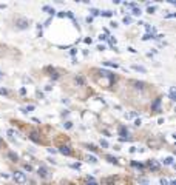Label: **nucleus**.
<instances>
[{
	"instance_id": "nucleus-1",
	"label": "nucleus",
	"mask_w": 176,
	"mask_h": 185,
	"mask_svg": "<svg viewBox=\"0 0 176 185\" xmlns=\"http://www.w3.org/2000/svg\"><path fill=\"white\" fill-rule=\"evenodd\" d=\"M13 179L17 184H20V185L26 184V174H25V173H22V171H14L13 173Z\"/></svg>"
},
{
	"instance_id": "nucleus-2",
	"label": "nucleus",
	"mask_w": 176,
	"mask_h": 185,
	"mask_svg": "<svg viewBox=\"0 0 176 185\" xmlns=\"http://www.w3.org/2000/svg\"><path fill=\"white\" fill-rule=\"evenodd\" d=\"M119 136H122L121 137V140L122 142H125V140H128V130H127V126H124V125H121L119 126Z\"/></svg>"
},
{
	"instance_id": "nucleus-3",
	"label": "nucleus",
	"mask_w": 176,
	"mask_h": 185,
	"mask_svg": "<svg viewBox=\"0 0 176 185\" xmlns=\"http://www.w3.org/2000/svg\"><path fill=\"white\" fill-rule=\"evenodd\" d=\"M16 25H17L19 30H26V28L29 26V20H26V19H19V20L16 22Z\"/></svg>"
},
{
	"instance_id": "nucleus-4",
	"label": "nucleus",
	"mask_w": 176,
	"mask_h": 185,
	"mask_svg": "<svg viewBox=\"0 0 176 185\" xmlns=\"http://www.w3.org/2000/svg\"><path fill=\"white\" fill-rule=\"evenodd\" d=\"M60 154H63V156H70L71 154V148H70L68 145H62V147H59V150H57Z\"/></svg>"
},
{
	"instance_id": "nucleus-5",
	"label": "nucleus",
	"mask_w": 176,
	"mask_h": 185,
	"mask_svg": "<svg viewBox=\"0 0 176 185\" xmlns=\"http://www.w3.org/2000/svg\"><path fill=\"white\" fill-rule=\"evenodd\" d=\"M148 167H150V170H153V171L159 170V164H158V160H155V159L148 160Z\"/></svg>"
},
{
	"instance_id": "nucleus-6",
	"label": "nucleus",
	"mask_w": 176,
	"mask_h": 185,
	"mask_svg": "<svg viewBox=\"0 0 176 185\" xmlns=\"http://www.w3.org/2000/svg\"><path fill=\"white\" fill-rule=\"evenodd\" d=\"M37 174H39L40 177H46V176H48V170H46L45 167H39V170H37Z\"/></svg>"
},
{
	"instance_id": "nucleus-7",
	"label": "nucleus",
	"mask_w": 176,
	"mask_h": 185,
	"mask_svg": "<svg viewBox=\"0 0 176 185\" xmlns=\"http://www.w3.org/2000/svg\"><path fill=\"white\" fill-rule=\"evenodd\" d=\"M161 99H156L155 102H153V105H151V109H153V111H161Z\"/></svg>"
},
{
	"instance_id": "nucleus-8",
	"label": "nucleus",
	"mask_w": 176,
	"mask_h": 185,
	"mask_svg": "<svg viewBox=\"0 0 176 185\" xmlns=\"http://www.w3.org/2000/svg\"><path fill=\"white\" fill-rule=\"evenodd\" d=\"M29 139H31V140H34V142H40V137H39V134L36 131L34 133H31V136H29Z\"/></svg>"
},
{
	"instance_id": "nucleus-9",
	"label": "nucleus",
	"mask_w": 176,
	"mask_h": 185,
	"mask_svg": "<svg viewBox=\"0 0 176 185\" xmlns=\"http://www.w3.org/2000/svg\"><path fill=\"white\" fill-rule=\"evenodd\" d=\"M87 160L90 162V164H97V157H96V156H90V154H88L87 156Z\"/></svg>"
},
{
	"instance_id": "nucleus-10",
	"label": "nucleus",
	"mask_w": 176,
	"mask_h": 185,
	"mask_svg": "<svg viewBox=\"0 0 176 185\" xmlns=\"http://www.w3.org/2000/svg\"><path fill=\"white\" fill-rule=\"evenodd\" d=\"M133 85H134V88H138V90H144V86H145L144 82H133Z\"/></svg>"
},
{
	"instance_id": "nucleus-11",
	"label": "nucleus",
	"mask_w": 176,
	"mask_h": 185,
	"mask_svg": "<svg viewBox=\"0 0 176 185\" xmlns=\"http://www.w3.org/2000/svg\"><path fill=\"white\" fill-rule=\"evenodd\" d=\"M170 99L172 100H176V91H175V86L170 88Z\"/></svg>"
},
{
	"instance_id": "nucleus-12",
	"label": "nucleus",
	"mask_w": 176,
	"mask_h": 185,
	"mask_svg": "<svg viewBox=\"0 0 176 185\" xmlns=\"http://www.w3.org/2000/svg\"><path fill=\"white\" fill-rule=\"evenodd\" d=\"M76 83H77V85H80V86H84V85H85V80H84V77L77 76V77H76Z\"/></svg>"
},
{
	"instance_id": "nucleus-13",
	"label": "nucleus",
	"mask_w": 176,
	"mask_h": 185,
	"mask_svg": "<svg viewBox=\"0 0 176 185\" xmlns=\"http://www.w3.org/2000/svg\"><path fill=\"white\" fill-rule=\"evenodd\" d=\"M8 157H9L11 160H13V162H16L17 159H19V157H17V154H16V153H13V151H9V153H8Z\"/></svg>"
},
{
	"instance_id": "nucleus-14",
	"label": "nucleus",
	"mask_w": 176,
	"mask_h": 185,
	"mask_svg": "<svg viewBox=\"0 0 176 185\" xmlns=\"http://www.w3.org/2000/svg\"><path fill=\"white\" fill-rule=\"evenodd\" d=\"M164 165H173V157H172V156L164 159Z\"/></svg>"
},
{
	"instance_id": "nucleus-15",
	"label": "nucleus",
	"mask_w": 176,
	"mask_h": 185,
	"mask_svg": "<svg viewBox=\"0 0 176 185\" xmlns=\"http://www.w3.org/2000/svg\"><path fill=\"white\" fill-rule=\"evenodd\" d=\"M133 69H136V71H141V73H147V69H145L144 66H139V65H134Z\"/></svg>"
},
{
	"instance_id": "nucleus-16",
	"label": "nucleus",
	"mask_w": 176,
	"mask_h": 185,
	"mask_svg": "<svg viewBox=\"0 0 176 185\" xmlns=\"http://www.w3.org/2000/svg\"><path fill=\"white\" fill-rule=\"evenodd\" d=\"M43 11H48V14H51V15H54V14H56V11H54V9H51V8H48V6H43Z\"/></svg>"
},
{
	"instance_id": "nucleus-17",
	"label": "nucleus",
	"mask_w": 176,
	"mask_h": 185,
	"mask_svg": "<svg viewBox=\"0 0 176 185\" xmlns=\"http://www.w3.org/2000/svg\"><path fill=\"white\" fill-rule=\"evenodd\" d=\"M141 8H133V15H141Z\"/></svg>"
},
{
	"instance_id": "nucleus-18",
	"label": "nucleus",
	"mask_w": 176,
	"mask_h": 185,
	"mask_svg": "<svg viewBox=\"0 0 176 185\" xmlns=\"http://www.w3.org/2000/svg\"><path fill=\"white\" fill-rule=\"evenodd\" d=\"M101 15H104V17H111V15H113V13H111V11H104V13H101Z\"/></svg>"
},
{
	"instance_id": "nucleus-19",
	"label": "nucleus",
	"mask_w": 176,
	"mask_h": 185,
	"mask_svg": "<svg viewBox=\"0 0 176 185\" xmlns=\"http://www.w3.org/2000/svg\"><path fill=\"white\" fill-rule=\"evenodd\" d=\"M107 160L111 162V164H117V159L116 157H111V156H107Z\"/></svg>"
},
{
	"instance_id": "nucleus-20",
	"label": "nucleus",
	"mask_w": 176,
	"mask_h": 185,
	"mask_svg": "<svg viewBox=\"0 0 176 185\" xmlns=\"http://www.w3.org/2000/svg\"><path fill=\"white\" fill-rule=\"evenodd\" d=\"M104 65H107V66H111V68H117V63H113V62H105Z\"/></svg>"
},
{
	"instance_id": "nucleus-21",
	"label": "nucleus",
	"mask_w": 176,
	"mask_h": 185,
	"mask_svg": "<svg viewBox=\"0 0 176 185\" xmlns=\"http://www.w3.org/2000/svg\"><path fill=\"white\" fill-rule=\"evenodd\" d=\"M124 23H125V25H130V23H131V17L125 15V17H124Z\"/></svg>"
},
{
	"instance_id": "nucleus-22",
	"label": "nucleus",
	"mask_w": 176,
	"mask_h": 185,
	"mask_svg": "<svg viewBox=\"0 0 176 185\" xmlns=\"http://www.w3.org/2000/svg\"><path fill=\"white\" fill-rule=\"evenodd\" d=\"M133 167H136V168H139V170H144V165L138 164V162H133Z\"/></svg>"
},
{
	"instance_id": "nucleus-23",
	"label": "nucleus",
	"mask_w": 176,
	"mask_h": 185,
	"mask_svg": "<svg viewBox=\"0 0 176 185\" xmlns=\"http://www.w3.org/2000/svg\"><path fill=\"white\" fill-rule=\"evenodd\" d=\"M63 126H65L67 130H68V128H71V126H73V122H70V120H68V122H65V123H63Z\"/></svg>"
},
{
	"instance_id": "nucleus-24",
	"label": "nucleus",
	"mask_w": 176,
	"mask_h": 185,
	"mask_svg": "<svg viewBox=\"0 0 176 185\" xmlns=\"http://www.w3.org/2000/svg\"><path fill=\"white\" fill-rule=\"evenodd\" d=\"M159 182H161V185H168V181H167L165 177H161V181H159Z\"/></svg>"
},
{
	"instance_id": "nucleus-25",
	"label": "nucleus",
	"mask_w": 176,
	"mask_h": 185,
	"mask_svg": "<svg viewBox=\"0 0 176 185\" xmlns=\"http://www.w3.org/2000/svg\"><path fill=\"white\" fill-rule=\"evenodd\" d=\"M90 13H91L93 15H99V14H101V11H97V9H90Z\"/></svg>"
},
{
	"instance_id": "nucleus-26",
	"label": "nucleus",
	"mask_w": 176,
	"mask_h": 185,
	"mask_svg": "<svg viewBox=\"0 0 176 185\" xmlns=\"http://www.w3.org/2000/svg\"><path fill=\"white\" fill-rule=\"evenodd\" d=\"M33 109H34V107H33V105H29V107H26V108H23L22 111H25V113H26V111H33Z\"/></svg>"
},
{
	"instance_id": "nucleus-27",
	"label": "nucleus",
	"mask_w": 176,
	"mask_h": 185,
	"mask_svg": "<svg viewBox=\"0 0 176 185\" xmlns=\"http://www.w3.org/2000/svg\"><path fill=\"white\" fill-rule=\"evenodd\" d=\"M155 9H156L155 6H148V9H147V13H148V14H153V13H155Z\"/></svg>"
},
{
	"instance_id": "nucleus-28",
	"label": "nucleus",
	"mask_w": 176,
	"mask_h": 185,
	"mask_svg": "<svg viewBox=\"0 0 176 185\" xmlns=\"http://www.w3.org/2000/svg\"><path fill=\"white\" fill-rule=\"evenodd\" d=\"M101 145H102L104 148H108V142H107V140H101Z\"/></svg>"
},
{
	"instance_id": "nucleus-29",
	"label": "nucleus",
	"mask_w": 176,
	"mask_h": 185,
	"mask_svg": "<svg viewBox=\"0 0 176 185\" xmlns=\"http://www.w3.org/2000/svg\"><path fill=\"white\" fill-rule=\"evenodd\" d=\"M0 94L6 96V94H8V90H5V88H0Z\"/></svg>"
},
{
	"instance_id": "nucleus-30",
	"label": "nucleus",
	"mask_w": 176,
	"mask_h": 185,
	"mask_svg": "<svg viewBox=\"0 0 176 185\" xmlns=\"http://www.w3.org/2000/svg\"><path fill=\"white\" fill-rule=\"evenodd\" d=\"M108 42H110V45H116V39L110 37V39H108Z\"/></svg>"
},
{
	"instance_id": "nucleus-31",
	"label": "nucleus",
	"mask_w": 176,
	"mask_h": 185,
	"mask_svg": "<svg viewBox=\"0 0 176 185\" xmlns=\"http://www.w3.org/2000/svg\"><path fill=\"white\" fill-rule=\"evenodd\" d=\"M134 116H136L134 113H130V114H125V117H127V119H131V117H134Z\"/></svg>"
},
{
	"instance_id": "nucleus-32",
	"label": "nucleus",
	"mask_w": 176,
	"mask_h": 185,
	"mask_svg": "<svg viewBox=\"0 0 176 185\" xmlns=\"http://www.w3.org/2000/svg\"><path fill=\"white\" fill-rule=\"evenodd\" d=\"M25 170H26V171H33V167L26 164V165H25Z\"/></svg>"
},
{
	"instance_id": "nucleus-33",
	"label": "nucleus",
	"mask_w": 176,
	"mask_h": 185,
	"mask_svg": "<svg viewBox=\"0 0 176 185\" xmlns=\"http://www.w3.org/2000/svg\"><path fill=\"white\" fill-rule=\"evenodd\" d=\"M88 150H90V151H96L97 148H96V147H93V145H88Z\"/></svg>"
},
{
	"instance_id": "nucleus-34",
	"label": "nucleus",
	"mask_w": 176,
	"mask_h": 185,
	"mask_svg": "<svg viewBox=\"0 0 176 185\" xmlns=\"http://www.w3.org/2000/svg\"><path fill=\"white\" fill-rule=\"evenodd\" d=\"M48 151H50L51 154H56V153H57V150H54V148H48Z\"/></svg>"
},
{
	"instance_id": "nucleus-35",
	"label": "nucleus",
	"mask_w": 176,
	"mask_h": 185,
	"mask_svg": "<svg viewBox=\"0 0 176 185\" xmlns=\"http://www.w3.org/2000/svg\"><path fill=\"white\" fill-rule=\"evenodd\" d=\"M87 185H97V182H94V181H88Z\"/></svg>"
},
{
	"instance_id": "nucleus-36",
	"label": "nucleus",
	"mask_w": 176,
	"mask_h": 185,
	"mask_svg": "<svg viewBox=\"0 0 176 185\" xmlns=\"http://www.w3.org/2000/svg\"><path fill=\"white\" fill-rule=\"evenodd\" d=\"M134 125L139 126V125H141V119H136V120H134Z\"/></svg>"
},
{
	"instance_id": "nucleus-37",
	"label": "nucleus",
	"mask_w": 176,
	"mask_h": 185,
	"mask_svg": "<svg viewBox=\"0 0 176 185\" xmlns=\"http://www.w3.org/2000/svg\"><path fill=\"white\" fill-rule=\"evenodd\" d=\"M108 37L107 36H102V34H101V36H99V40H107Z\"/></svg>"
},
{
	"instance_id": "nucleus-38",
	"label": "nucleus",
	"mask_w": 176,
	"mask_h": 185,
	"mask_svg": "<svg viewBox=\"0 0 176 185\" xmlns=\"http://www.w3.org/2000/svg\"><path fill=\"white\" fill-rule=\"evenodd\" d=\"M73 168H77V170H79V168H80V164H74V165H73Z\"/></svg>"
},
{
	"instance_id": "nucleus-39",
	"label": "nucleus",
	"mask_w": 176,
	"mask_h": 185,
	"mask_svg": "<svg viewBox=\"0 0 176 185\" xmlns=\"http://www.w3.org/2000/svg\"><path fill=\"white\" fill-rule=\"evenodd\" d=\"M168 184H170V185H176V182H175V181H170Z\"/></svg>"
},
{
	"instance_id": "nucleus-40",
	"label": "nucleus",
	"mask_w": 176,
	"mask_h": 185,
	"mask_svg": "<svg viewBox=\"0 0 176 185\" xmlns=\"http://www.w3.org/2000/svg\"><path fill=\"white\" fill-rule=\"evenodd\" d=\"M0 147H2V142H0Z\"/></svg>"
}]
</instances>
